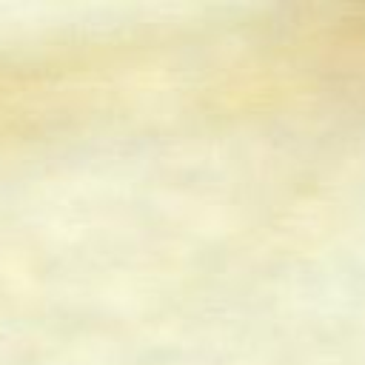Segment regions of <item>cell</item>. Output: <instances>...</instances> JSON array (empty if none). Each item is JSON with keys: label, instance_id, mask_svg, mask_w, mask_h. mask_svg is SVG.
Instances as JSON below:
<instances>
[]
</instances>
